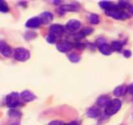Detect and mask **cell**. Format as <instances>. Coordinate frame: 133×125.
<instances>
[{"mask_svg":"<svg viewBox=\"0 0 133 125\" xmlns=\"http://www.w3.org/2000/svg\"><path fill=\"white\" fill-rule=\"evenodd\" d=\"M106 14L109 16H111L118 20H125L129 17V15L126 12H125L123 9L119 7L118 5H116L111 9L107 10Z\"/></svg>","mask_w":133,"mask_h":125,"instance_id":"6da1fadb","label":"cell"},{"mask_svg":"<svg viewBox=\"0 0 133 125\" xmlns=\"http://www.w3.org/2000/svg\"><path fill=\"white\" fill-rule=\"evenodd\" d=\"M122 107V102L119 99L111 100L105 109V113L108 115H113L120 109Z\"/></svg>","mask_w":133,"mask_h":125,"instance_id":"7a4b0ae2","label":"cell"},{"mask_svg":"<svg viewBox=\"0 0 133 125\" xmlns=\"http://www.w3.org/2000/svg\"><path fill=\"white\" fill-rule=\"evenodd\" d=\"M30 57V53L27 49L23 48H18L14 51V58L17 61H25Z\"/></svg>","mask_w":133,"mask_h":125,"instance_id":"3957f363","label":"cell"},{"mask_svg":"<svg viewBox=\"0 0 133 125\" xmlns=\"http://www.w3.org/2000/svg\"><path fill=\"white\" fill-rule=\"evenodd\" d=\"M6 104L10 108H15L20 104L18 92H12L6 98Z\"/></svg>","mask_w":133,"mask_h":125,"instance_id":"277c9868","label":"cell"},{"mask_svg":"<svg viewBox=\"0 0 133 125\" xmlns=\"http://www.w3.org/2000/svg\"><path fill=\"white\" fill-rule=\"evenodd\" d=\"M50 34L54 36H60L62 35L64 32V27L61 25L53 24L49 28Z\"/></svg>","mask_w":133,"mask_h":125,"instance_id":"5b68a950","label":"cell"},{"mask_svg":"<svg viewBox=\"0 0 133 125\" xmlns=\"http://www.w3.org/2000/svg\"><path fill=\"white\" fill-rule=\"evenodd\" d=\"M71 48H72V44L68 41H61L57 44V49L62 53L69 52Z\"/></svg>","mask_w":133,"mask_h":125,"instance_id":"8992f818","label":"cell"},{"mask_svg":"<svg viewBox=\"0 0 133 125\" xmlns=\"http://www.w3.org/2000/svg\"><path fill=\"white\" fill-rule=\"evenodd\" d=\"M81 22L76 20H71L66 23V28L70 31H74L77 30L80 27Z\"/></svg>","mask_w":133,"mask_h":125,"instance_id":"52a82bcc","label":"cell"},{"mask_svg":"<svg viewBox=\"0 0 133 125\" xmlns=\"http://www.w3.org/2000/svg\"><path fill=\"white\" fill-rule=\"evenodd\" d=\"M39 18L42 23L44 24H48L53 20V15L52 13L49 12H44L42 13Z\"/></svg>","mask_w":133,"mask_h":125,"instance_id":"ba28073f","label":"cell"},{"mask_svg":"<svg viewBox=\"0 0 133 125\" xmlns=\"http://www.w3.org/2000/svg\"><path fill=\"white\" fill-rule=\"evenodd\" d=\"M98 47L99 49V51L101 52V53H103L104 55H110L112 53V52L111 46H110L106 42H104L103 44H100V45L98 46Z\"/></svg>","mask_w":133,"mask_h":125,"instance_id":"9c48e42d","label":"cell"},{"mask_svg":"<svg viewBox=\"0 0 133 125\" xmlns=\"http://www.w3.org/2000/svg\"><path fill=\"white\" fill-rule=\"evenodd\" d=\"M20 96L23 100L25 102H31L35 100L36 98L35 95L32 93V92L29 91H23L22 93L20 94Z\"/></svg>","mask_w":133,"mask_h":125,"instance_id":"30bf717a","label":"cell"},{"mask_svg":"<svg viewBox=\"0 0 133 125\" xmlns=\"http://www.w3.org/2000/svg\"><path fill=\"white\" fill-rule=\"evenodd\" d=\"M41 21H40L39 18H32L31 19L29 20L26 23V27H30V28H36L40 26V23H41Z\"/></svg>","mask_w":133,"mask_h":125,"instance_id":"8fae6325","label":"cell"},{"mask_svg":"<svg viewBox=\"0 0 133 125\" xmlns=\"http://www.w3.org/2000/svg\"><path fill=\"white\" fill-rule=\"evenodd\" d=\"M0 48H1V53L5 57H9L11 54L12 49L10 48V46L6 45L5 43L3 42H1V44H0Z\"/></svg>","mask_w":133,"mask_h":125,"instance_id":"7c38bea8","label":"cell"},{"mask_svg":"<svg viewBox=\"0 0 133 125\" xmlns=\"http://www.w3.org/2000/svg\"><path fill=\"white\" fill-rule=\"evenodd\" d=\"M127 92V87L125 85H119L113 91L114 95L116 96H122Z\"/></svg>","mask_w":133,"mask_h":125,"instance_id":"4fadbf2b","label":"cell"},{"mask_svg":"<svg viewBox=\"0 0 133 125\" xmlns=\"http://www.w3.org/2000/svg\"><path fill=\"white\" fill-rule=\"evenodd\" d=\"M110 102V98L106 95H104V96H100L97 99V104L100 107H107Z\"/></svg>","mask_w":133,"mask_h":125,"instance_id":"5bb4252c","label":"cell"},{"mask_svg":"<svg viewBox=\"0 0 133 125\" xmlns=\"http://www.w3.org/2000/svg\"><path fill=\"white\" fill-rule=\"evenodd\" d=\"M99 109L98 108H96V107H92V108H90L87 112V115H88V117H90V118H96V117L99 115Z\"/></svg>","mask_w":133,"mask_h":125,"instance_id":"9a60e30c","label":"cell"},{"mask_svg":"<svg viewBox=\"0 0 133 125\" xmlns=\"http://www.w3.org/2000/svg\"><path fill=\"white\" fill-rule=\"evenodd\" d=\"M60 10L62 12L66 11H75L77 10V7L73 4L70 5H63L60 7Z\"/></svg>","mask_w":133,"mask_h":125,"instance_id":"2e32d148","label":"cell"},{"mask_svg":"<svg viewBox=\"0 0 133 125\" xmlns=\"http://www.w3.org/2000/svg\"><path fill=\"white\" fill-rule=\"evenodd\" d=\"M99 5L101 8L105 9V11L111 9L115 5L112 2H109V1H101V2L99 3Z\"/></svg>","mask_w":133,"mask_h":125,"instance_id":"e0dca14e","label":"cell"},{"mask_svg":"<svg viewBox=\"0 0 133 125\" xmlns=\"http://www.w3.org/2000/svg\"><path fill=\"white\" fill-rule=\"evenodd\" d=\"M111 48L112 50L116 51V52H119L122 50L123 48V44L121 42L119 41H114L112 42L111 44Z\"/></svg>","mask_w":133,"mask_h":125,"instance_id":"ac0fdd59","label":"cell"},{"mask_svg":"<svg viewBox=\"0 0 133 125\" xmlns=\"http://www.w3.org/2000/svg\"><path fill=\"white\" fill-rule=\"evenodd\" d=\"M99 17L97 14H92L89 16V21L92 24H97L99 22Z\"/></svg>","mask_w":133,"mask_h":125,"instance_id":"d6986e66","label":"cell"},{"mask_svg":"<svg viewBox=\"0 0 133 125\" xmlns=\"http://www.w3.org/2000/svg\"><path fill=\"white\" fill-rule=\"evenodd\" d=\"M69 59L73 63H77L81 60V56L77 53H71L68 57Z\"/></svg>","mask_w":133,"mask_h":125,"instance_id":"ffe728a7","label":"cell"},{"mask_svg":"<svg viewBox=\"0 0 133 125\" xmlns=\"http://www.w3.org/2000/svg\"><path fill=\"white\" fill-rule=\"evenodd\" d=\"M0 10H1V11L3 12H8V10H9V7H8L7 5L3 1H1Z\"/></svg>","mask_w":133,"mask_h":125,"instance_id":"44dd1931","label":"cell"},{"mask_svg":"<svg viewBox=\"0 0 133 125\" xmlns=\"http://www.w3.org/2000/svg\"><path fill=\"white\" fill-rule=\"evenodd\" d=\"M46 40H47V41L48 42L52 44V43H54L55 42L56 37H55V36H53V35H52L51 34H49V35H48V36H47Z\"/></svg>","mask_w":133,"mask_h":125,"instance_id":"7402d4cb","label":"cell"},{"mask_svg":"<svg viewBox=\"0 0 133 125\" xmlns=\"http://www.w3.org/2000/svg\"><path fill=\"white\" fill-rule=\"evenodd\" d=\"M21 115V113L19 111L16 110L10 111V116L11 117H19Z\"/></svg>","mask_w":133,"mask_h":125,"instance_id":"603a6c76","label":"cell"},{"mask_svg":"<svg viewBox=\"0 0 133 125\" xmlns=\"http://www.w3.org/2000/svg\"><path fill=\"white\" fill-rule=\"evenodd\" d=\"M48 125H64V124L62 121H51V122H49V124Z\"/></svg>","mask_w":133,"mask_h":125,"instance_id":"cb8c5ba5","label":"cell"},{"mask_svg":"<svg viewBox=\"0 0 133 125\" xmlns=\"http://www.w3.org/2000/svg\"><path fill=\"white\" fill-rule=\"evenodd\" d=\"M127 92L131 95H133V83L127 87Z\"/></svg>","mask_w":133,"mask_h":125,"instance_id":"d4e9b609","label":"cell"},{"mask_svg":"<svg viewBox=\"0 0 133 125\" xmlns=\"http://www.w3.org/2000/svg\"><path fill=\"white\" fill-rule=\"evenodd\" d=\"M123 55L125 56V57H127V58H129V57H130L131 56V52L129 50H125L124 52H123Z\"/></svg>","mask_w":133,"mask_h":125,"instance_id":"484cf974","label":"cell"},{"mask_svg":"<svg viewBox=\"0 0 133 125\" xmlns=\"http://www.w3.org/2000/svg\"><path fill=\"white\" fill-rule=\"evenodd\" d=\"M75 47L76 48H79V49H83V48H84V45L83 44H81V43H76L75 44Z\"/></svg>","mask_w":133,"mask_h":125,"instance_id":"4316f807","label":"cell"},{"mask_svg":"<svg viewBox=\"0 0 133 125\" xmlns=\"http://www.w3.org/2000/svg\"><path fill=\"white\" fill-rule=\"evenodd\" d=\"M64 125H79V124H78V122H70V123L66 124H64Z\"/></svg>","mask_w":133,"mask_h":125,"instance_id":"83f0119b","label":"cell"},{"mask_svg":"<svg viewBox=\"0 0 133 125\" xmlns=\"http://www.w3.org/2000/svg\"><path fill=\"white\" fill-rule=\"evenodd\" d=\"M10 125H19V124H18V123H13V124H10Z\"/></svg>","mask_w":133,"mask_h":125,"instance_id":"f1b7e54d","label":"cell"}]
</instances>
